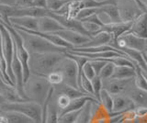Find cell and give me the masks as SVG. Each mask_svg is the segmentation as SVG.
I'll list each match as a JSON object with an SVG mask.
<instances>
[{"label":"cell","instance_id":"obj_1","mask_svg":"<svg viewBox=\"0 0 147 123\" xmlns=\"http://www.w3.org/2000/svg\"><path fill=\"white\" fill-rule=\"evenodd\" d=\"M65 56V52L31 53L29 62L30 73L32 75L46 77L56 69L59 63Z\"/></svg>","mask_w":147,"mask_h":123},{"label":"cell","instance_id":"obj_2","mask_svg":"<svg viewBox=\"0 0 147 123\" xmlns=\"http://www.w3.org/2000/svg\"><path fill=\"white\" fill-rule=\"evenodd\" d=\"M52 87L46 77L31 74L24 84V93L27 100L43 106Z\"/></svg>","mask_w":147,"mask_h":123},{"label":"cell","instance_id":"obj_3","mask_svg":"<svg viewBox=\"0 0 147 123\" xmlns=\"http://www.w3.org/2000/svg\"><path fill=\"white\" fill-rule=\"evenodd\" d=\"M16 30V29H15ZM18 30L23 40V42L28 52L31 53H48V52H66L67 49L56 46L47 40L40 37L38 35L27 33L25 31Z\"/></svg>","mask_w":147,"mask_h":123},{"label":"cell","instance_id":"obj_4","mask_svg":"<svg viewBox=\"0 0 147 123\" xmlns=\"http://www.w3.org/2000/svg\"><path fill=\"white\" fill-rule=\"evenodd\" d=\"M0 110L3 112L12 111L21 113L29 117L30 120L34 121V123H40L43 108L37 103L25 100V101L18 102H3L0 105Z\"/></svg>","mask_w":147,"mask_h":123},{"label":"cell","instance_id":"obj_5","mask_svg":"<svg viewBox=\"0 0 147 123\" xmlns=\"http://www.w3.org/2000/svg\"><path fill=\"white\" fill-rule=\"evenodd\" d=\"M55 70H58L62 73L64 85L71 86L73 88L79 89L78 87V67L74 59L66 55L59 63Z\"/></svg>","mask_w":147,"mask_h":123},{"label":"cell","instance_id":"obj_6","mask_svg":"<svg viewBox=\"0 0 147 123\" xmlns=\"http://www.w3.org/2000/svg\"><path fill=\"white\" fill-rule=\"evenodd\" d=\"M116 5L122 23H131L144 13L133 0H116Z\"/></svg>","mask_w":147,"mask_h":123},{"label":"cell","instance_id":"obj_7","mask_svg":"<svg viewBox=\"0 0 147 123\" xmlns=\"http://www.w3.org/2000/svg\"><path fill=\"white\" fill-rule=\"evenodd\" d=\"M135 78V77H134ZM134 78L129 79H106L103 80V88L112 95H126L132 86L135 85Z\"/></svg>","mask_w":147,"mask_h":123},{"label":"cell","instance_id":"obj_8","mask_svg":"<svg viewBox=\"0 0 147 123\" xmlns=\"http://www.w3.org/2000/svg\"><path fill=\"white\" fill-rule=\"evenodd\" d=\"M116 48L119 51L123 48H129L141 52H144L147 49V39H142L130 32H126L117 40Z\"/></svg>","mask_w":147,"mask_h":123},{"label":"cell","instance_id":"obj_9","mask_svg":"<svg viewBox=\"0 0 147 123\" xmlns=\"http://www.w3.org/2000/svg\"><path fill=\"white\" fill-rule=\"evenodd\" d=\"M54 34L58 35L59 37H61L63 40H65L66 42L72 45L73 48L81 47L82 45L88 42L91 39L84 34L78 32V31L73 30H68V29L59 30L57 32H55Z\"/></svg>","mask_w":147,"mask_h":123},{"label":"cell","instance_id":"obj_10","mask_svg":"<svg viewBox=\"0 0 147 123\" xmlns=\"http://www.w3.org/2000/svg\"><path fill=\"white\" fill-rule=\"evenodd\" d=\"M137 107L131 97L126 95H113V113L123 114L128 111L134 110Z\"/></svg>","mask_w":147,"mask_h":123},{"label":"cell","instance_id":"obj_11","mask_svg":"<svg viewBox=\"0 0 147 123\" xmlns=\"http://www.w3.org/2000/svg\"><path fill=\"white\" fill-rule=\"evenodd\" d=\"M38 17L23 16L10 17L9 22L14 29L17 30H38Z\"/></svg>","mask_w":147,"mask_h":123},{"label":"cell","instance_id":"obj_12","mask_svg":"<svg viewBox=\"0 0 147 123\" xmlns=\"http://www.w3.org/2000/svg\"><path fill=\"white\" fill-rule=\"evenodd\" d=\"M65 28L51 17H41L38 19V31L44 33H55Z\"/></svg>","mask_w":147,"mask_h":123},{"label":"cell","instance_id":"obj_13","mask_svg":"<svg viewBox=\"0 0 147 123\" xmlns=\"http://www.w3.org/2000/svg\"><path fill=\"white\" fill-rule=\"evenodd\" d=\"M128 32L142 39H147V13L142 14L131 22L130 30Z\"/></svg>","mask_w":147,"mask_h":123},{"label":"cell","instance_id":"obj_14","mask_svg":"<svg viewBox=\"0 0 147 123\" xmlns=\"http://www.w3.org/2000/svg\"><path fill=\"white\" fill-rule=\"evenodd\" d=\"M112 40V36L109 32L106 31H100V32L93 35L91 37L90 40L86 44L82 45L81 47L77 48H95V47H100L104 45H109Z\"/></svg>","mask_w":147,"mask_h":123},{"label":"cell","instance_id":"obj_15","mask_svg":"<svg viewBox=\"0 0 147 123\" xmlns=\"http://www.w3.org/2000/svg\"><path fill=\"white\" fill-rule=\"evenodd\" d=\"M126 95L131 98L136 107L147 108V91L139 89L134 85L128 91Z\"/></svg>","mask_w":147,"mask_h":123},{"label":"cell","instance_id":"obj_16","mask_svg":"<svg viewBox=\"0 0 147 123\" xmlns=\"http://www.w3.org/2000/svg\"><path fill=\"white\" fill-rule=\"evenodd\" d=\"M96 98L93 97H90V95H86V97H82L79 98H76V99H72L69 106L64 108L63 110L59 112V116L63 115V114H65L68 112H74V111H78L81 110V109L84 108L85 105L88 102V101H96Z\"/></svg>","mask_w":147,"mask_h":123},{"label":"cell","instance_id":"obj_17","mask_svg":"<svg viewBox=\"0 0 147 123\" xmlns=\"http://www.w3.org/2000/svg\"><path fill=\"white\" fill-rule=\"evenodd\" d=\"M136 75L135 66H115L114 73L111 76L113 79H129L134 78Z\"/></svg>","mask_w":147,"mask_h":123},{"label":"cell","instance_id":"obj_18","mask_svg":"<svg viewBox=\"0 0 147 123\" xmlns=\"http://www.w3.org/2000/svg\"><path fill=\"white\" fill-rule=\"evenodd\" d=\"M99 11L107 15L110 19L111 24H118L122 23L121 17H119V12L118 9L117 5H107L99 8Z\"/></svg>","mask_w":147,"mask_h":123},{"label":"cell","instance_id":"obj_19","mask_svg":"<svg viewBox=\"0 0 147 123\" xmlns=\"http://www.w3.org/2000/svg\"><path fill=\"white\" fill-rule=\"evenodd\" d=\"M58 118H59V109L53 95V97L51 98L48 105L46 123H58Z\"/></svg>","mask_w":147,"mask_h":123},{"label":"cell","instance_id":"obj_20","mask_svg":"<svg viewBox=\"0 0 147 123\" xmlns=\"http://www.w3.org/2000/svg\"><path fill=\"white\" fill-rule=\"evenodd\" d=\"M99 103L102 105L109 113H113V95L104 88L100 92Z\"/></svg>","mask_w":147,"mask_h":123},{"label":"cell","instance_id":"obj_21","mask_svg":"<svg viewBox=\"0 0 147 123\" xmlns=\"http://www.w3.org/2000/svg\"><path fill=\"white\" fill-rule=\"evenodd\" d=\"M7 118L8 123H34V121L30 120L29 117L23 115L21 113L7 111L4 112Z\"/></svg>","mask_w":147,"mask_h":123},{"label":"cell","instance_id":"obj_22","mask_svg":"<svg viewBox=\"0 0 147 123\" xmlns=\"http://www.w3.org/2000/svg\"><path fill=\"white\" fill-rule=\"evenodd\" d=\"M96 101H98V100H96ZM92 102H95V101H88L85 105L84 108H82L79 116H78L76 120L75 121V123H90Z\"/></svg>","mask_w":147,"mask_h":123},{"label":"cell","instance_id":"obj_23","mask_svg":"<svg viewBox=\"0 0 147 123\" xmlns=\"http://www.w3.org/2000/svg\"><path fill=\"white\" fill-rule=\"evenodd\" d=\"M135 72H136V75H135V85L136 87H138L139 89L147 91V80L144 76V71L142 70V68L136 65L135 63Z\"/></svg>","mask_w":147,"mask_h":123},{"label":"cell","instance_id":"obj_24","mask_svg":"<svg viewBox=\"0 0 147 123\" xmlns=\"http://www.w3.org/2000/svg\"><path fill=\"white\" fill-rule=\"evenodd\" d=\"M71 1H73V0H48L47 9H49L50 11L58 13Z\"/></svg>","mask_w":147,"mask_h":123},{"label":"cell","instance_id":"obj_25","mask_svg":"<svg viewBox=\"0 0 147 123\" xmlns=\"http://www.w3.org/2000/svg\"><path fill=\"white\" fill-rule=\"evenodd\" d=\"M46 79H47V81L52 86H56L63 83V76L62 75V73L58 70H54L53 72L50 73L46 76Z\"/></svg>","mask_w":147,"mask_h":123},{"label":"cell","instance_id":"obj_26","mask_svg":"<svg viewBox=\"0 0 147 123\" xmlns=\"http://www.w3.org/2000/svg\"><path fill=\"white\" fill-rule=\"evenodd\" d=\"M91 84H92V86H93L94 97L99 102L100 92H101V90L103 89V80L101 79L98 75H96L91 80Z\"/></svg>","mask_w":147,"mask_h":123},{"label":"cell","instance_id":"obj_27","mask_svg":"<svg viewBox=\"0 0 147 123\" xmlns=\"http://www.w3.org/2000/svg\"><path fill=\"white\" fill-rule=\"evenodd\" d=\"M56 94V93H55ZM54 97V95H53ZM71 98L68 97V95H64V94H57L56 95V98H55V102H56V105L58 107L59 109V112L63 110L64 108H66L69 104L71 102Z\"/></svg>","mask_w":147,"mask_h":123},{"label":"cell","instance_id":"obj_28","mask_svg":"<svg viewBox=\"0 0 147 123\" xmlns=\"http://www.w3.org/2000/svg\"><path fill=\"white\" fill-rule=\"evenodd\" d=\"M81 110L68 112L65 114H63V115H60L58 118V123H75L76 118L79 116Z\"/></svg>","mask_w":147,"mask_h":123},{"label":"cell","instance_id":"obj_29","mask_svg":"<svg viewBox=\"0 0 147 123\" xmlns=\"http://www.w3.org/2000/svg\"><path fill=\"white\" fill-rule=\"evenodd\" d=\"M98 12H99V8H82L76 15V19L81 21L86 19V17H89L95 14H98Z\"/></svg>","mask_w":147,"mask_h":123},{"label":"cell","instance_id":"obj_30","mask_svg":"<svg viewBox=\"0 0 147 123\" xmlns=\"http://www.w3.org/2000/svg\"><path fill=\"white\" fill-rule=\"evenodd\" d=\"M114 69H115V65L112 63L108 62L107 65L104 66V68L102 69V71L100 72L99 74V77L102 80H106V79H109L111 78V76L114 73Z\"/></svg>","mask_w":147,"mask_h":123},{"label":"cell","instance_id":"obj_31","mask_svg":"<svg viewBox=\"0 0 147 123\" xmlns=\"http://www.w3.org/2000/svg\"><path fill=\"white\" fill-rule=\"evenodd\" d=\"M90 65L93 67V69L96 73V75H99L100 72L102 71L104 66L107 65L108 62H106L104 60H89Z\"/></svg>","mask_w":147,"mask_h":123},{"label":"cell","instance_id":"obj_32","mask_svg":"<svg viewBox=\"0 0 147 123\" xmlns=\"http://www.w3.org/2000/svg\"><path fill=\"white\" fill-rule=\"evenodd\" d=\"M83 72H84L85 75H86L89 80H92L95 76H96V73H95V71H94V69H93V67H92V65H90L89 61L86 63V65H84V67H83Z\"/></svg>","mask_w":147,"mask_h":123},{"label":"cell","instance_id":"obj_33","mask_svg":"<svg viewBox=\"0 0 147 123\" xmlns=\"http://www.w3.org/2000/svg\"><path fill=\"white\" fill-rule=\"evenodd\" d=\"M48 0H34L30 7H39V8H47Z\"/></svg>","mask_w":147,"mask_h":123},{"label":"cell","instance_id":"obj_34","mask_svg":"<svg viewBox=\"0 0 147 123\" xmlns=\"http://www.w3.org/2000/svg\"><path fill=\"white\" fill-rule=\"evenodd\" d=\"M34 0H17V5L18 7H30Z\"/></svg>","mask_w":147,"mask_h":123},{"label":"cell","instance_id":"obj_35","mask_svg":"<svg viewBox=\"0 0 147 123\" xmlns=\"http://www.w3.org/2000/svg\"><path fill=\"white\" fill-rule=\"evenodd\" d=\"M0 5L15 7L17 5V0H0Z\"/></svg>","mask_w":147,"mask_h":123},{"label":"cell","instance_id":"obj_36","mask_svg":"<svg viewBox=\"0 0 147 123\" xmlns=\"http://www.w3.org/2000/svg\"><path fill=\"white\" fill-rule=\"evenodd\" d=\"M133 1H134V2L137 4V5L140 7V8H141V9H142V11H144V13H147V8L144 7V5L142 4V2L141 1V0H133Z\"/></svg>","mask_w":147,"mask_h":123},{"label":"cell","instance_id":"obj_37","mask_svg":"<svg viewBox=\"0 0 147 123\" xmlns=\"http://www.w3.org/2000/svg\"><path fill=\"white\" fill-rule=\"evenodd\" d=\"M0 123H8L7 118L4 113H0Z\"/></svg>","mask_w":147,"mask_h":123},{"label":"cell","instance_id":"obj_38","mask_svg":"<svg viewBox=\"0 0 147 123\" xmlns=\"http://www.w3.org/2000/svg\"><path fill=\"white\" fill-rule=\"evenodd\" d=\"M141 1L142 2V4L144 5V7L147 8V0H141Z\"/></svg>","mask_w":147,"mask_h":123},{"label":"cell","instance_id":"obj_39","mask_svg":"<svg viewBox=\"0 0 147 123\" xmlns=\"http://www.w3.org/2000/svg\"><path fill=\"white\" fill-rule=\"evenodd\" d=\"M144 53H145V54H146V55H147V49H146V51L144 52Z\"/></svg>","mask_w":147,"mask_h":123},{"label":"cell","instance_id":"obj_40","mask_svg":"<svg viewBox=\"0 0 147 123\" xmlns=\"http://www.w3.org/2000/svg\"><path fill=\"white\" fill-rule=\"evenodd\" d=\"M146 74H147V73H146Z\"/></svg>","mask_w":147,"mask_h":123}]
</instances>
